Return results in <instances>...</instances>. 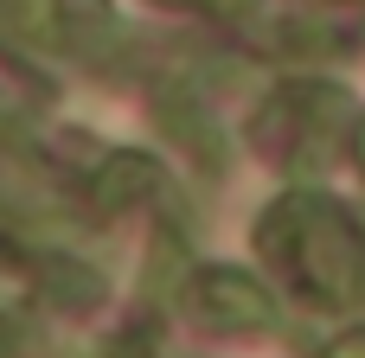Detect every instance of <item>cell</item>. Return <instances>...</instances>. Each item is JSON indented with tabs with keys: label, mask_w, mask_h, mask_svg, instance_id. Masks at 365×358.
<instances>
[{
	"label": "cell",
	"mask_w": 365,
	"mask_h": 358,
	"mask_svg": "<svg viewBox=\"0 0 365 358\" xmlns=\"http://www.w3.org/2000/svg\"><path fill=\"white\" fill-rule=\"evenodd\" d=\"M359 167H365V128H359Z\"/></svg>",
	"instance_id": "7a4b0ae2"
},
{
	"label": "cell",
	"mask_w": 365,
	"mask_h": 358,
	"mask_svg": "<svg viewBox=\"0 0 365 358\" xmlns=\"http://www.w3.org/2000/svg\"><path fill=\"white\" fill-rule=\"evenodd\" d=\"M327 358H365V333H346V339H340Z\"/></svg>",
	"instance_id": "6da1fadb"
}]
</instances>
